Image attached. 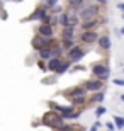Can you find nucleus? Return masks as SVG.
<instances>
[{
    "label": "nucleus",
    "instance_id": "obj_25",
    "mask_svg": "<svg viewBox=\"0 0 124 131\" xmlns=\"http://www.w3.org/2000/svg\"><path fill=\"white\" fill-rule=\"evenodd\" d=\"M114 83L119 87H124V78H114Z\"/></svg>",
    "mask_w": 124,
    "mask_h": 131
},
{
    "label": "nucleus",
    "instance_id": "obj_13",
    "mask_svg": "<svg viewBox=\"0 0 124 131\" xmlns=\"http://www.w3.org/2000/svg\"><path fill=\"white\" fill-rule=\"evenodd\" d=\"M97 24H99V20H97V17H94V19H87L82 22V29L83 31H92V29H95Z\"/></svg>",
    "mask_w": 124,
    "mask_h": 131
},
{
    "label": "nucleus",
    "instance_id": "obj_32",
    "mask_svg": "<svg viewBox=\"0 0 124 131\" xmlns=\"http://www.w3.org/2000/svg\"><path fill=\"white\" fill-rule=\"evenodd\" d=\"M17 2H20V0H17Z\"/></svg>",
    "mask_w": 124,
    "mask_h": 131
},
{
    "label": "nucleus",
    "instance_id": "obj_21",
    "mask_svg": "<svg viewBox=\"0 0 124 131\" xmlns=\"http://www.w3.org/2000/svg\"><path fill=\"white\" fill-rule=\"evenodd\" d=\"M114 123H116V128H119V129H124V117H121V116H114Z\"/></svg>",
    "mask_w": 124,
    "mask_h": 131
},
{
    "label": "nucleus",
    "instance_id": "obj_20",
    "mask_svg": "<svg viewBox=\"0 0 124 131\" xmlns=\"http://www.w3.org/2000/svg\"><path fill=\"white\" fill-rule=\"evenodd\" d=\"M61 46H63V49H72L73 46H75V43H73V39H63L61 41Z\"/></svg>",
    "mask_w": 124,
    "mask_h": 131
},
{
    "label": "nucleus",
    "instance_id": "obj_9",
    "mask_svg": "<svg viewBox=\"0 0 124 131\" xmlns=\"http://www.w3.org/2000/svg\"><path fill=\"white\" fill-rule=\"evenodd\" d=\"M38 34H41L43 38H54V29H53L51 24H43L38 27Z\"/></svg>",
    "mask_w": 124,
    "mask_h": 131
},
{
    "label": "nucleus",
    "instance_id": "obj_6",
    "mask_svg": "<svg viewBox=\"0 0 124 131\" xmlns=\"http://www.w3.org/2000/svg\"><path fill=\"white\" fill-rule=\"evenodd\" d=\"M99 34H97V31H83V32L80 34V41L82 43H85V44H94L99 41Z\"/></svg>",
    "mask_w": 124,
    "mask_h": 131
},
{
    "label": "nucleus",
    "instance_id": "obj_31",
    "mask_svg": "<svg viewBox=\"0 0 124 131\" xmlns=\"http://www.w3.org/2000/svg\"><path fill=\"white\" fill-rule=\"evenodd\" d=\"M121 101H122V102H124V94H122V95H121Z\"/></svg>",
    "mask_w": 124,
    "mask_h": 131
},
{
    "label": "nucleus",
    "instance_id": "obj_18",
    "mask_svg": "<svg viewBox=\"0 0 124 131\" xmlns=\"http://www.w3.org/2000/svg\"><path fill=\"white\" fill-rule=\"evenodd\" d=\"M83 2H85V0H68L70 7H72V9H76V10L83 9Z\"/></svg>",
    "mask_w": 124,
    "mask_h": 131
},
{
    "label": "nucleus",
    "instance_id": "obj_29",
    "mask_svg": "<svg viewBox=\"0 0 124 131\" xmlns=\"http://www.w3.org/2000/svg\"><path fill=\"white\" fill-rule=\"evenodd\" d=\"M117 9H119L121 12H124V4H119V5H117Z\"/></svg>",
    "mask_w": 124,
    "mask_h": 131
},
{
    "label": "nucleus",
    "instance_id": "obj_17",
    "mask_svg": "<svg viewBox=\"0 0 124 131\" xmlns=\"http://www.w3.org/2000/svg\"><path fill=\"white\" fill-rule=\"evenodd\" d=\"M54 22H58V15H51V14H46L43 19V24H54Z\"/></svg>",
    "mask_w": 124,
    "mask_h": 131
},
{
    "label": "nucleus",
    "instance_id": "obj_34",
    "mask_svg": "<svg viewBox=\"0 0 124 131\" xmlns=\"http://www.w3.org/2000/svg\"><path fill=\"white\" fill-rule=\"evenodd\" d=\"M122 131H124V129H122Z\"/></svg>",
    "mask_w": 124,
    "mask_h": 131
},
{
    "label": "nucleus",
    "instance_id": "obj_27",
    "mask_svg": "<svg viewBox=\"0 0 124 131\" xmlns=\"http://www.w3.org/2000/svg\"><path fill=\"white\" fill-rule=\"evenodd\" d=\"M94 4H99V5H105L107 4V0H92Z\"/></svg>",
    "mask_w": 124,
    "mask_h": 131
},
{
    "label": "nucleus",
    "instance_id": "obj_5",
    "mask_svg": "<svg viewBox=\"0 0 124 131\" xmlns=\"http://www.w3.org/2000/svg\"><path fill=\"white\" fill-rule=\"evenodd\" d=\"M99 7L97 5H87V7H83V9L78 10V15H80V19L82 20H87V19H94V17H97L99 15Z\"/></svg>",
    "mask_w": 124,
    "mask_h": 131
},
{
    "label": "nucleus",
    "instance_id": "obj_4",
    "mask_svg": "<svg viewBox=\"0 0 124 131\" xmlns=\"http://www.w3.org/2000/svg\"><path fill=\"white\" fill-rule=\"evenodd\" d=\"M92 73H94V77H95V78L105 80V78H109L110 70H109V67L104 65V63H94V65H92Z\"/></svg>",
    "mask_w": 124,
    "mask_h": 131
},
{
    "label": "nucleus",
    "instance_id": "obj_1",
    "mask_svg": "<svg viewBox=\"0 0 124 131\" xmlns=\"http://www.w3.org/2000/svg\"><path fill=\"white\" fill-rule=\"evenodd\" d=\"M63 119H65V117H63L61 114L54 112V109H53V111L44 112V116H43V119H41V123H43L44 126H48V128H53V129H60V128L65 126V124H63Z\"/></svg>",
    "mask_w": 124,
    "mask_h": 131
},
{
    "label": "nucleus",
    "instance_id": "obj_19",
    "mask_svg": "<svg viewBox=\"0 0 124 131\" xmlns=\"http://www.w3.org/2000/svg\"><path fill=\"white\" fill-rule=\"evenodd\" d=\"M73 63V61H72V60H68V61H63V65H61V67H60V68H58V75H61V73H65V72H66V70H68V68H70V65H72Z\"/></svg>",
    "mask_w": 124,
    "mask_h": 131
},
{
    "label": "nucleus",
    "instance_id": "obj_16",
    "mask_svg": "<svg viewBox=\"0 0 124 131\" xmlns=\"http://www.w3.org/2000/svg\"><path fill=\"white\" fill-rule=\"evenodd\" d=\"M61 36H63V39H73V36H75V27H63Z\"/></svg>",
    "mask_w": 124,
    "mask_h": 131
},
{
    "label": "nucleus",
    "instance_id": "obj_15",
    "mask_svg": "<svg viewBox=\"0 0 124 131\" xmlns=\"http://www.w3.org/2000/svg\"><path fill=\"white\" fill-rule=\"evenodd\" d=\"M97 43H99L100 49H109L110 48V39H109V36H100Z\"/></svg>",
    "mask_w": 124,
    "mask_h": 131
},
{
    "label": "nucleus",
    "instance_id": "obj_33",
    "mask_svg": "<svg viewBox=\"0 0 124 131\" xmlns=\"http://www.w3.org/2000/svg\"><path fill=\"white\" fill-rule=\"evenodd\" d=\"M122 19H124V15H122Z\"/></svg>",
    "mask_w": 124,
    "mask_h": 131
},
{
    "label": "nucleus",
    "instance_id": "obj_14",
    "mask_svg": "<svg viewBox=\"0 0 124 131\" xmlns=\"http://www.w3.org/2000/svg\"><path fill=\"white\" fill-rule=\"evenodd\" d=\"M63 65V61H61V58H51L48 61V70L49 72H58V68Z\"/></svg>",
    "mask_w": 124,
    "mask_h": 131
},
{
    "label": "nucleus",
    "instance_id": "obj_23",
    "mask_svg": "<svg viewBox=\"0 0 124 131\" xmlns=\"http://www.w3.org/2000/svg\"><path fill=\"white\" fill-rule=\"evenodd\" d=\"M105 112H107V111H105V107L99 106V107H97V109H95V116H97V117H100V116H104Z\"/></svg>",
    "mask_w": 124,
    "mask_h": 131
},
{
    "label": "nucleus",
    "instance_id": "obj_30",
    "mask_svg": "<svg viewBox=\"0 0 124 131\" xmlns=\"http://www.w3.org/2000/svg\"><path fill=\"white\" fill-rule=\"evenodd\" d=\"M121 34H122V36H124V27H121Z\"/></svg>",
    "mask_w": 124,
    "mask_h": 131
},
{
    "label": "nucleus",
    "instance_id": "obj_24",
    "mask_svg": "<svg viewBox=\"0 0 124 131\" xmlns=\"http://www.w3.org/2000/svg\"><path fill=\"white\" fill-rule=\"evenodd\" d=\"M94 101L100 104V102L104 101V94H102V92H95V94H94Z\"/></svg>",
    "mask_w": 124,
    "mask_h": 131
},
{
    "label": "nucleus",
    "instance_id": "obj_26",
    "mask_svg": "<svg viewBox=\"0 0 124 131\" xmlns=\"http://www.w3.org/2000/svg\"><path fill=\"white\" fill-rule=\"evenodd\" d=\"M105 126H107V129H109V131H114V128H116V123H107Z\"/></svg>",
    "mask_w": 124,
    "mask_h": 131
},
{
    "label": "nucleus",
    "instance_id": "obj_7",
    "mask_svg": "<svg viewBox=\"0 0 124 131\" xmlns=\"http://www.w3.org/2000/svg\"><path fill=\"white\" fill-rule=\"evenodd\" d=\"M85 89H87V92H100V90L104 89V80H100V78L87 80L85 82Z\"/></svg>",
    "mask_w": 124,
    "mask_h": 131
},
{
    "label": "nucleus",
    "instance_id": "obj_10",
    "mask_svg": "<svg viewBox=\"0 0 124 131\" xmlns=\"http://www.w3.org/2000/svg\"><path fill=\"white\" fill-rule=\"evenodd\" d=\"M85 92H87V89H85V85L83 87H73V89H70V90H66L65 92V95L66 97H70V99H73V97H80V95H85Z\"/></svg>",
    "mask_w": 124,
    "mask_h": 131
},
{
    "label": "nucleus",
    "instance_id": "obj_8",
    "mask_svg": "<svg viewBox=\"0 0 124 131\" xmlns=\"http://www.w3.org/2000/svg\"><path fill=\"white\" fill-rule=\"evenodd\" d=\"M83 56H85V51H83V49L80 48V46H73L72 49H68V58L72 60L73 63H76V61H80L82 58H83Z\"/></svg>",
    "mask_w": 124,
    "mask_h": 131
},
{
    "label": "nucleus",
    "instance_id": "obj_3",
    "mask_svg": "<svg viewBox=\"0 0 124 131\" xmlns=\"http://www.w3.org/2000/svg\"><path fill=\"white\" fill-rule=\"evenodd\" d=\"M58 22L61 24V27H75L80 22V15L70 14V12H61L58 15Z\"/></svg>",
    "mask_w": 124,
    "mask_h": 131
},
{
    "label": "nucleus",
    "instance_id": "obj_2",
    "mask_svg": "<svg viewBox=\"0 0 124 131\" xmlns=\"http://www.w3.org/2000/svg\"><path fill=\"white\" fill-rule=\"evenodd\" d=\"M49 107H51V109H54V111H60V114H61L65 119H78V117H80V112H76L72 106L66 107V106H60V104L49 102Z\"/></svg>",
    "mask_w": 124,
    "mask_h": 131
},
{
    "label": "nucleus",
    "instance_id": "obj_12",
    "mask_svg": "<svg viewBox=\"0 0 124 131\" xmlns=\"http://www.w3.org/2000/svg\"><path fill=\"white\" fill-rule=\"evenodd\" d=\"M38 56H39V60H43V61H49L51 58H54V54H53V48H43V49H39Z\"/></svg>",
    "mask_w": 124,
    "mask_h": 131
},
{
    "label": "nucleus",
    "instance_id": "obj_28",
    "mask_svg": "<svg viewBox=\"0 0 124 131\" xmlns=\"http://www.w3.org/2000/svg\"><path fill=\"white\" fill-rule=\"evenodd\" d=\"M99 126H100V123H94V126L90 128V131H97V129H99Z\"/></svg>",
    "mask_w": 124,
    "mask_h": 131
},
{
    "label": "nucleus",
    "instance_id": "obj_11",
    "mask_svg": "<svg viewBox=\"0 0 124 131\" xmlns=\"http://www.w3.org/2000/svg\"><path fill=\"white\" fill-rule=\"evenodd\" d=\"M46 14H48V12H46V7H39V9H38V10H34V12L29 15L26 20H43Z\"/></svg>",
    "mask_w": 124,
    "mask_h": 131
},
{
    "label": "nucleus",
    "instance_id": "obj_22",
    "mask_svg": "<svg viewBox=\"0 0 124 131\" xmlns=\"http://www.w3.org/2000/svg\"><path fill=\"white\" fill-rule=\"evenodd\" d=\"M72 104H73V106H82V104H85V95L73 97V99H72Z\"/></svg>",
    "mask_w": 124,
    "mask_h": 131
}]
</instances>
